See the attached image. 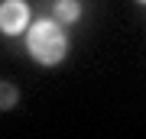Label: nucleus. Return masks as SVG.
Listing matches in <instances>:
<instances>
[{"instance_id": "obj_1", "label": "nucleus", "mask_w": 146, "mask_h": 139, "mask_svg": "<svg viewBox=\"0 0 146 139\" xmlns=\"http://www.w3.org/2000/svg\"><path fill=\"white\" fill-rule=\"evenodd\" d=\"M26 52L46 68L62 62L68 55V39H65L58 20H36L33 23L29 32H26Z\"/></svg>"}, {"instance_id": "obj_5", "label": "nucleus", "mask_w": 146, "mask_h": 139, "mask_svg": "<svg viewBox=\"0 0 146 139\" xmlns=\"http://www.w3.org/2000/svg\"><path fill=\"white\" fill-rule=\"evenodd\" d=\"M140 3H146V0H140Z\"/></svg>"}, {"instance_id": "obj_4", "label": "nucleus", "mask_w": 146, "mask_h": 139, "mask_svg": "<svg viewBox=\"0 0 146 139\" xmlns=\"http://www.w3.org/2000/svg\"><path fill=\"white\" fill-rule=\"evenodd\" d=\"M20 103V91L10 81H0V110H13Z\"/></svg>"}, {"instance_id": "obj_3", "label": "nucleus", "mask_w": 146, "mask_h": 139, "mask_svg": "<svg viewBox=\"0 0 146 139\" xmlns=\"http://www.w3.org/2000/svg\"><path fill=\"white\" fill-rule=\"evenodd\" d=\"M81 16V3L78 0H55V20L58 23H75Z\"/></svg>"}, {"instance_id": "obj_2", "label": "nucleus", "mask_w": 146, "mask_h": 139, "mask_svg": "<svg viewBox=\"0 0 146 139\" xmlns=\"http://www.w3.org/2000/svg\"><path fill=\"white\" fill-rule=\"evenodd\" d=\"M29 26V7L26 0H0V32L3 36H20Z\"/></svg>"}]
</instances>
